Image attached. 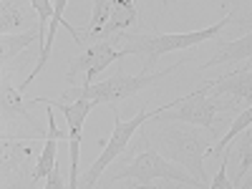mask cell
Masks as SVG:
<instances>
[{"label": "cell", "mask_w": 252, "mask_h": 189, "mask_svg": "<svg viewBox=\"0 0 252 189\" xmlns=\"http://www.w3.org/2000/svg\"><path fill=\"white\" fill-rule=\"evenodd\" d=\"M66 5H68V0H53V15H51V23H48V33H46V43H43V48H40V56H38V61H35V68L28 73V78L20 83V91H26L31 83L35 81V76L43 71L46 66H48V58H51V48H53V38H56V31L63 26L71 35H73V40H78V31L76 28H71V23H66L63 20V13H66Z\"/></svg>", "instance_id": "obj_11"}, {"label": "cell", "mask_w": 252, "mask_h": 189, "mask_svg": "<svg viewBox=\"0 0 252 189\" xmlns=\"http://www.w3.org/2000/svg\"><path fill=\"white\" fill-rule=\"evenodd\" d=\"M217 136L204 129V126H194L187 121H164L157 131V146L159 152L177 161L179 166L189 174H194L204 187H209V177L204 172V157L212 152Z\"/></svg>", "instance_id": "obj_2"}, {"label": "cell", "mask_w": 252, "mask_h": 189, "mask_svg": "<svg viewBox=\"0 0 252 189\" xmlns=\"http://www.w3.org/2000/svg\"><path fill=\"white\" fill-rule=\"evenodd\" d=\"M242 66H252V63H242Z\"/></svg>", "instance_id": "obj_23"}, {"label": "cell", "mask_w": 252, "mask_h": 189, "mask_svg": "<svg viewBox=\"0 0 252 189\" xmlns=\"http://www.w3.org/2000/svg\"><path fill=\"white\" fill-rule=\"evenodd\" d=\"M207 94L212 98L229 101L235 114L252 106V66H240L215 81H207Z\"/></svg>", "instance_id": "obj_8"}, {"label": "cell", "mask_w": 252, "mask_h": 189, "mask_svg": "<svg viewBox=\"0 0 252 189\" xmlns=\"http://www.w3.org/2000/svg\"><path fill=\"white\" fill-rule=\"evenodd\" d=\"M152 119H157V116H154V111H152V114L146 111V103H141L139 114H136L131 121H121V119H119V111L114 109V134H111V139H101L103 152H101L98 159L89 166V172L78 179V184H81V187H89V189L96 187V184H98V177L109 169V164L134 141V134L141 129L146 121H152Z\"/></svg>", "instance_id": "obj_6"}, {"label": "cell", "mask_w": 252, "mask_h": 189, "mask_svg": "<svg viewBox=\"0 0 252 189\" xmlns=\"http://www.w3.org/2000/svg\"><path fill=\"white\" fill-rule=\"evenodd\" d=\"M232 13L227 18L217 20L215 26L209 28H202V31H192V33H157V31H149V33H119L114 35V43L121 46L119 51L124 56H141V68L139 73H152V68L157 66V61L169 53V51H187V48H194L199 43H207V40H215L220 38V33L232 26Z\"/></svg>", "instance_id": "obj_1"}, {"label": "cell", "mask_w": 252, "mask_h": 189, "mask_svg": "<svg viewBox=\"0 0 252 189\" xmlns=\"http://www.w3.org/2000/svg\"><path fill=\"white\" fill-rule=\"evenodd\" d=\"M232 26L240 28V31H245V33H252V10L245 13V15H240V18H232Z\"/></svg>", "instance_id": "obj_19"}, {"label": "cell", "mask_w": 252, "mask_h": 189, "mask_svg": "<svg viewBox=\"0 0 252 189\" xmlns=\"http://www.w3.org/2000/svg\"><path fill=\"white\" fill-rule=\"evenodd\" d=\"M114 3L116 0H94V10H91V20L86 23V28H81L78 31V40L76 43L78 46H86L89 43V38L106 23L109 20V15H111V10H114Z\"/></svg>", "instance_id": "obj_16"}, {"label": "cell", "mask_w": 252, "mask_h": 189, "mask_svg": "<svg viewBox=\"0 0 252 189\" xmlns=\"http://www.w3.org/2000/svg\"><path fill=\"white\" fill-rule=\"evenodd\" d=\"M240 187H245V189H252V169L247 172V177L240 182Z\"/></svg>", "instance_id": "obj_21"}, {"label": "cell", "mask_w": 252, "mask_h": 189, "mask_svg": "<svg viewBox=\"0 0 252 189\" xmlns=\"http://www.w3.org/2000/svg\"><path fill=\"white\" fill-rule=\"evenodd\" d=\"M129 164L124 169L109 174V184L111 182H121V179H134L136 187H149L154 179H166V182H174L179 187H204L194 174H189L184 166H179L177 161L166 159L164 154L154 152V149H144L139 152L134 159H126Z\"/></svg>", "instance_id": "obj_5"}, {"label": "cell", "mask_w": 252, "mask_h": 189, "mask_svg": "<svg viewBox=\"0 0 252 189\" xmlns=\"http://www.w3.org/2000/svg\"><path fill=\"white\" fill-rule=\"evenodd\" d=\"M18 28H40L35 8L28 0H0V33L8 35Z\"/></svg>", "instance_id": "obj_12"}, {"label": "cell", "mask_w": 252, "mask_h": 189, "mask_svg": "<svg viewBox=\"0 0 252 189\" xmlns=\"http://www.w3.org/2000/svg\"><path fill=\"white\" fill-rule=\"evenodd\" d=\"M119 58H124V53L116 48L114 38H111V40H96V43H89L86 51H83L81 56H76L73 63L68 66L66 81L73 86V83H76V76L83 71V73H86V83H91L103 68H109L111 63L119 61Z\"/></svg>", "instance_id": "obj_9"}, {"label": "cell", "mask_w": 252, "mask_h": 189, "mask_svg": "<svg viewBox=\"0 0 252 189\" xmlns=\"http://www.w3.org/2000/svg\"><path fill=\"white\" fill-rule=\"evenodd\" d=\"M136 20H139V13H136L134 0H116L109 20L89 38V43H96V40H111L114 35L126 33V31L136 23ZM89 43H86V46H89Z\"/></svg>", "instance_id": "obj_13"}, {"label": "cell", "mask_w": 252, "mask_h": 189, "mask_svg": "<svg viewBox=\"0 0 252 189\" xmlns=\"http://www.w3.org/2000/svg\"><path fill=\"white\" fill-rule=\"evenodd\" d=\"M232 159V146H227L224 149V154L220 157V172H217V177L209 182V187L212 189H232V182L227 179V161Z\"/></svg>", "instance_id": "obj_18"}, {"label": "cell", "mask_w": 252, "mask_h": 189, "mask_svg": "<svg viewBox=\"0 0 252 189\" xmlns=\"http://www.w3.org/2000/svg\"><path fill=\"white\" fill-rule=\"evenodd\" d=\"M13 73V71H10ZM8 71H3V81H0V89H3V121H23V124H33L35 126V116L31 114V109L23 103L20 98V89L13 86V78H10Z\"/></svg>", "instance_id": "obj_14"}, {"label": "cell", "mask_w": 252, "mask_h": 189, "mask_svg": "<svg viewBox=\"0 0 252 189\" xmlns=\"http://www.w3.org/2000/svg\"><path fill=\"white\" fill-rule=\"evenodd\" d=\"M31 103H51L53 109H58V111H63V116H66V121H68V144H71V182H68V187L71 189H76L78 187V157H81V134H83V124H86V116L91 114V109H94V101H89V98H76V101H63V98H58V101H48V98H43V96H38V98H33Z\"/></svg>", "instance_id": "obj_7"}, {"label": "cell", "mask_w": 252, "mask_h": 189, "mask_svg": "<svg viewBox=\"0 0 252 189\" xmlns=\"http://www.w3.org/2000/svg\"><path fill=\"white\" fill-rule=\"evenodd\" d=\"M187 61V58H184ZM184 61H177L174 66H169V68H164V71H154V73H136V76H126V73H116V76H111V78H106V81H98V83H83L81 89H76V86H71L66 94H63L61 98L63 101H76V98H89V101H94V109L98 106V103H106V106H111V111L114 109H119V103L121 101H126V98H131V96H136L141 89H146V86H154L157 81H161V78H166V76H172Z\"/></svg>", "instance_id": "obj_4"}, {"label": "cell", "mask_w": 252, "mask_h": 189, "mask_svg": "<svg viewBox=\"0 0 252 189\" xmlns=\"http://www.w3.org/2000/svg\"><path fill=\"white\" fill-rule=\"evenodd\" d=\"M237 63H252V33H245L240 38H220L217 51L209 61L202 63L199 71L215 68V66H237Z\"/></svg>", "instance_id": "obj_10"}, {"label": "cell", "mask_w": 252, "mask_h": 189, "mask_svg": "<svg viewBox=\"0 0 252 189\" xmlns=\"http://www.w3.org/2000/svg\"><path fill=\"white\" fill-rule=\"evenodd\" d=\"M229 114H235L229 101L224 98H212L207 94V83L202 89L192 91L189 96L174 98L172 103H166L161 109H154V116L159 121H187L194 126H204L209 129L217 139L222 129L229 124Z\"/></svg>", "instance_id": "obj_3"}, {"label": "cell", "mask_w": 252, "mask_h": 189, "mask_svg": "<svg viewBox=\"0 0 252 189\" xmlns=\"http://www.w3.org/2000/svg\"><path fill=\"white\" fill-rule=\"evenodd\" d=\"M35 40H40V48H43V38H40V28H28L26 33H8V35H0V66L3 71H8V63L15 61L23 51L33 48Z\"/></svg>", "instance_id": "obj_15"}, {"label": "cell", "mask_w": 252, "mask_h": 189, "mask_svg": "<svg viewBox=\"0 0 252 189\" xmlns=\"http://www.w3.org/2000/svg\"><path fill=\"white\" fill-rule=\"evenodd\" d=\"M28 3L35 8L38 13V23H40V38L46 43V33H48V23H51V15H53V0H28Z\"/></svg>", "instance_id": "obj_17"}, {"label": "cell", "mask_w": 252, "mask_h": 189, "mask_svg": "<svg viewBox=\"0 0 252 189\" xmlns=\"http://www.w3.org/2000/svg\"><path fill=\"white\" fill-rule=\"evenodd\" d=\"M46 179H48V182H46V187H48V189H51V187H53V189H56V187H68V182H63V179H61L58 166H53V172H51Z\"/></svg>", "instance_id": "obj_20"}, {"label": "cell", "mask_w": 252, "mask_h": 189, "mask_svg": "<svg viewBox=\"0 0 252 189\" xmlns=\"http://www.w3.org/2000/svg\"><path fill=\"white\" fill-rule=\"evenodd\" d=\"M161 8H166V0H161Z\"/></svg>", "instance_id": "obj_22"}]
</instances>
